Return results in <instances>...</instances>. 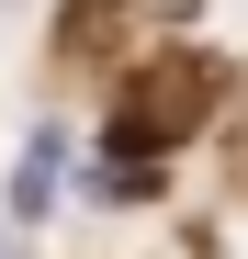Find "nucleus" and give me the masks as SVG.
I'll list each match as a JSON object with an SVG mask.
<instances>
[{
	"label": "nucleus",
	"mask_w": 248,
	"mask_h": 259,
	"mask_svg": "<svg viewBox=\"0 0 248 259\" xmlns=\"http://www.w3.org/2000/svg\"><path fill=\"white\" fill-rule=\"evenodd\" d=\"M203 102H215V68H203V57H158L136 91H124L113 147H181L192 124H203Z\"/></svg>",
	"instance_id": "nucleus-1"
}]
</instances>
